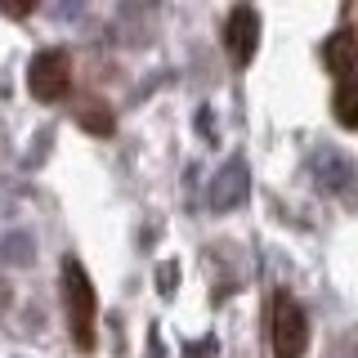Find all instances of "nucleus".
<instances>
[{"mask_svg": "<svg viewBox=\"0 0 358 358\" xmlns=\"http://www.w3.org/2000/svg\"><path fill=\"white\" fill-rule=\"evenodd\" d=\"M59 282H63V313H67V331L81 350H94V318H99V296L90 282L85 264L76 255H63L59 264Z\"/></svg>", "mask_w": 358, "mask_h": 358, "instance_id": "nucleus-1", "label": "nucleus"}, {"mask_svg": "<svg viewBox=\"0 0 358 358\" xmlns=\"http://www.w3.org/2000/svg\"><path fill=\"white\" fill-rule=\"evenodd\" d=\"M268 336H273V358H305L309 350V318L300 309V300L291 291H273V322H268Z\"/></svg>", "mask_w": 358, "mask_h": 358, "instance_id": "nucleus-2", "label": "nucleus"}, {"mask_svg": "<svg viewBox=\"0 0 358 358\" xmlns=\"http://www.w3.org/2000/svg\"><path fill=\"white\" fill-rule=\"evenodd\" d=\"M27 90L41 103L67 99V90H72V59H67V50H41L27 63Z\"/></svg>", "mask_w": 358, "mask_h": 358, "instance_id": "nucleus-3", "label": "nucleus"}, {"mask_svg": "<svg viewBox=\"0 0 358 358\" xmlns=\"http://www.w3.org/2000/svg\"><path fill=\"white\" fill-rule=\"evenodd\" d=\"M251 197V166L242 162V157H229V162L215 171V179H210V193H206V201H210V210H233V206H242V201Z\"/></svg>", "mask_w": 358, "mask_h": 358, "instance_id": "nucleus-4", "label": "nucleus"}, {"mask_svg": "<svg viewBox=\"0 0 358 358\" xmlns=\"http://www.w3.org/2000/svg\"><path fill=\"white\" fill-rule=\"evenodd\" d=\"M224 45H229L233 67H246L260 50V14L251 5H233L229 22H224Z\"/></svg>", "mask_w": 358, "mask_h": 358, "instance_id": "nucleus-5", "label": "nucleus"}, {"mask_svg": "<svg viewBox=\"0 0 358 358\" xmlns=\"http://www.w3.org/2000/svg\"><path fill=\"white\" fill-rule=\"evenodd\" d=\"M309 171H313V184H318L322 193L345 197V193L354 188V162H350V157H345L341 148H331V143L313 148V157H309Z\"/></svg>", "mask_w": 358, "mask_h": 358, "instance_id": "nucleus-6", "label": "nucleus"}, {"mask_svg": "<svg viewBox=\"0 0 358 358\" xmlns=\"http://www.w3.org/2000/svg\"><path fill=\"white\" fill-rule=\"evenodd\" d=\"M322 59H327V72L336 76V81H354V59H358L354 31H350V27L331 31L327 45H322Z\"/></svg>", "mask_w": 358, "mask_h": 358, "instance_id": "nucleus-7", "label": "nucleus"}, {"mask_svg": "<svg viewBox=\"0 0 358 358\" xmlns=\"http://www.w3.org/2000/svg\"><path fill=\"white\" fill-rule=\"evenodd\" d=\"M0 264H9V268H27V264H36V238H31L27 229L5 233V238H0Z\"/></svg>", "mask_w": 358, "mask_h": 358, "instance_id": "nucleus-8", "label": "nucleus"}, {"mask_svg": "<svg viewBox=\"0 0 358 358\" xmlns=\"http://www.w3.org/2000/svg\"><path fill=\"white\" fill-rule=\"evenodd\" d=\"M336 121L345 130L358 126V94H354V81H336Z\"/></svg>", "mask_w": 358, "mask_h": 358, "instance_id": "nucleus-9", "label": "nucleus"}, {"mask_svg": "<svg viewBox=\"0 0 358 358\" xmlns=\"http://www.w3.org/2000/svg\"><path fill=\"white\" fill-rule=\"evenodd\" d=\"M76 117H81V126H85V130H94V134H112V112H108L103 103H85L81 112H76Z\"/></svg>", "mask_w": 358, "mask_h": 358, "instance_id": "nucleus-10", "label": "nucleus"}, {"mask_svg": "<svg viewBox=\"0 0 358 358\" xmlns=\"http://www.w3.org/2000/svg\"><path fill=\"white\" fill-rule=\"evenodd\" d=\"M175 287H179V260H162V264H157V291L171 300Z\"/></svg>", "mask_w": 358, "mask_h": 358, "instance_id": "nucleus-11", "label": "nucleus"}, {"mask_svg": "<svg viewBox=\"0 0 358 358\" xmlns=\"http://www.w3.org/2000/svg\"><path fill=\"white\" fill-rule=\"evenodd\" d=\"M220 350V341H215V336H206V341H193V345H188V358H201V354H215Z\"/></svg>", "mask_w": 358, "mask_h": 358, "instance_id": "nucleus-12", "label": "nucleus"}, {"mask_svg": "<svg viewBox=\"0 0 358 358\" xmlns=\"http://www.w3.org/2000/svg\"><path fill=\"white\" fill-rule=\"evenodd\" d=\"M9 305H14V291H9V282H5V278H0V313H5Z\"/></svg>", "mask_w": 358, "mask_h": 358, "instance_id": "nucleus-13", "label": "nucleus"}, {"mask_svg": "<svg viewBox=\"0 0 358 358\" xmlns=\"http://www.w3.org/2000/svg\"><path fill=\"white\" fill-rule=\"evenodd\" d=\"M152 358H162V341H157V327H152Z\"/></svg>", "mask_w": 358, "mask_h": 358, "instance_id": "nucleus-14", "label": "nucleus"}]
</instances>
